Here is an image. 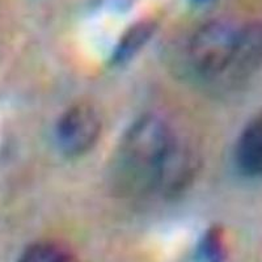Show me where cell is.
<instances>
[{"label":"cell","mask_w":262,"mask_h":262,"mask_svg":"<svg viewBox=\"0 0 262 262\" xmlns=\"http://www.w3.org/2000/svg\"><path fill=\"white\" fill-rule=\"evenodd\" d=\"M200 159L190 146L177 137L164 164L158 194L173 200L186 191L195 179Z\"/></svg>","instance_id":"5"},{"label":"cell","mask_w":262,"mask_h":262,"mask_svg":"<svg viewBox=\"0 0 262 262\" xmlns=\"http://www.w3.org/2000/svg\"><path fill=\"white\" fill-rule=\"evenodd\" d=\"M262 67V21H253L238 28L235 53L226 76L223 90H232L253 78Z\"/></svg>","instance_id":"4"},{"label":"cell","mask_w":262,"mask_h":262,"mask_svg":"<svg viewBox=\"0 0 262 262\" xmlns=\"http://www.w3.org/2000/svg\"><path fill=\"white\" fill-rule=\"evenodd\" d=\"M101 130L98 112L92 105L79 102L60 114L54 127V140L62 155L78 159L95 148Z\"/></svg>","instance_id":"3"},{"label":"cell","mask_w":262,"mask_h":262,"mask_svg":"<svg viewBox=\"0 0 262 262\" xmlns=\"http://www.w3.org/2000/svg\"><path fill=\"white\" fill-rule=\"evenodd\" d=\"M233 160L243 176L262 177V113L250 119L236 140Z\"/></svg>","instance_id":"6"},{"label":"cell","mask_w":262,"mask_h":262,"mask_svg":"<svg viewBox=\"0 0 262 262\" xmlns=\"http://www.w3.org/2000/svg\"><path fill=\"white\" fill-rule=\"evenodd\" d=\"M227 250L224 232L221 227H211L203 233L196 245V262H224Z\"/></svg>","instance_id":"9"},{"label":"cell","mask_w":262,"mask_h":262,"mask_svg":"<svg viewBox=\"0 0 262 262\" xmlns=\"http://www.w3.org/2000/svg\"><path fill=\"white\" fill-rule=\"evenodd\" d=\"M193 4H203V3H207V2H211V0H190Z\"/></svg>","instance_id":"10"},{"label":"cell","mask_w":262,"mask_h":262,"mask_svg":"<svg viewBox=\"0 0 262 262\" xmlns=\"http://www.w3.org/2000/svg\"><path fill=\"white\" fill-rule=\"evenodd\" d=\"M176 139V133L159 116L135 119L112 158L107 172L112 190L130 200L158 194L164 164Z\"/></svg>","instance_id":"1"},{"label":"cell","mask_w":262,"mask_h":262,"mask_svg":"<svg viewBox=\"0 0 262 262\" xmlns=\"http://www.w3.org/2000/svg\"><path fill=\"white\" fill-rule=\"evenodd\" d=\"M17 262H79L76 256L57 242H38L29 245Z\"/></svg>","instance_id":"8"},{"label":"cell","mask_w":262,"mask_h":262,"mask_svg":"<svg viewBox=\"0 0 262 262\" xmlns=\"http://www.w3.org/2000/svg\"><path fill=\"white\" fill-rule=\"evenodd\" d=\"M238 28L231 21L212 20L195 30L186 48V63L196 79L221 86L235 53Z\"/></svg>","instance_id":"2"},{"label":"cell","mask_w":262,"mask_h":262,"mask_svg":"<svg viewBox=\"0 0 262 262\" xmlns=\"http://www.w3.org/2000/svg\"><path fill=\"white\" fill-rule=\"evenodd\" d=\"M155 30L156 24L149 20L139 21L128 28L117 42L111 55L112 63L114 66H122L133 59L147 45Z\"/></svg>","instance_id":"7"}]
</instances>
